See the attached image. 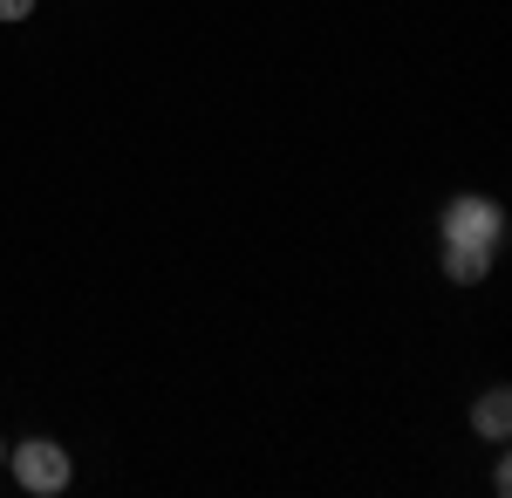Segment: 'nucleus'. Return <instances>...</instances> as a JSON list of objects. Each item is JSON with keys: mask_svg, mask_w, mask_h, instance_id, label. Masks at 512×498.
<instances>
[{"mask_svg": "<svg viewBox=\"0 0 512 498\" xmlns=\"http://www.w3.org/2000/svg\"><path fill=\"white\" fill-rule=\"evenodd\" d=\"M499 232H506V212L492 198L465 192L444 205V246H499Z\"/></svg>", "mask_w": 512, "mask_h": 498, "instance_id": "f03ea898", "label": "nucleus"}, {"mask_svg": "<svg viewBox=\"0 0 512 498\" xmlns=\"http://www.w3.org/2000/svg\"><path fill=\"white\" fill-rule=\"evenodd\" d=\"M0 464H7V444H0Z\"/></svg>", "mask_w": 512, "mask_h": 498, "instance_id": "423d86ee", "label": "nucleus"}, {"mask_svg": "<svg viewBox=\"0 0 512 498\" xmlns=\"http://www.w3.org/2000/svg\"><path fill=\"white\" fill-rule=\"evenodd\" d=\"M35 14V0H0V21H28Z\"/></svg>", "mask_w": 512, "mask_h": 498, "instance_id": "39448f33", "label": "nucleus"}, {"mask_svg": "<svg viewBox=\"0 0 512 498\" xmlns=\"http://www.w3.org/2000/svg\"><path fill=\"white\" fill-rule=\"evenodd\" d=\"M7 464H14V485L35 492V498H55L62 485H69V451L48 444V437H28L21 451H7Z\"/></svg>", "mask_w": 512, "mask_h": 498, "instance_id": "f257e3e1", "label": "nucleus"}, {"mask_svg": "<svg viewBox=\"0 0 512 498\" xmlns=\"http://www.w3.org/2000/svg\"><path fill=\"white\" fill-rule=\"evenodd\" d=\"M472 430L478 437H506L512 430V396L506 389H485V396L472 403Z\"/></svg>", "mask_w": 512, "mask_h": 498, "instance_id": "7ed1b4c3", "label": "nucleus"}, {"mask_svg": "<svg viewBox=\"0 0 512 498\" xmlns=\"http://www.w3.org/2000/svg\"><path fill=\"white\" fill-rule=\"evenodd\" d=\"M485 267H492V246H444V273H451L458 287L485 280Z\"/></svg>", "mask_w": 512, "mask_h": 498, "instance_id": "20e7f679", "label": "nucleus"}]
</instances>
